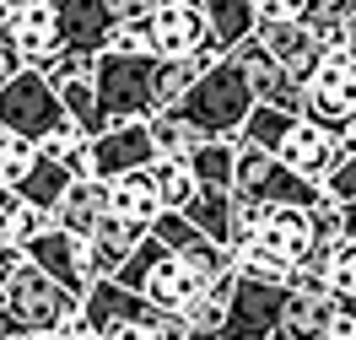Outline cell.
Returning <instances> with one entry per match:
<instances>
[{
    "label": "cell",
    "instance_id": "1",
    "mask_svg": "<svg viewBox=\"0 0 356 340\" xmlns=\"http://www.w3.org/2000/svg\"><path fill=\"white\" fill-rule=\"evenodd\" d=\"M0 335H87V297L54 286L44 270H27L6 286V314H0Z\"/></svg>",
    "mask_w": 356,
    "mask_h": 340
},
{
    "label": "cell",
    "instance_id": "2",
    "mask_svg": "<svg viewBox=\"0 0 356 340\" xmlns=\"http://www.w3.org/2000/svg\"><path fill=\"white\" fill-rule=\"evenodd\" d=\"M173 113L184 124H195L205 140H238L248 113H254V92H248L243 70L232 65V60H222V65H211L195 87L178 97Z\"/></svg>",
    "mask_w": 356,
    "mask_h": 340
},
{
    "label": "cell",
    "instance_id": "3",
    "mask_svg": "<svg viewBox=\"0 0 356 340\" xmlns=\"http://www.w3.org/2000/svg\"><path fill=\"white\" fill-rule=\"evenodd\" d=\"M113 281H119L124 292L146 297L156 314H173V318H184V314H189V308H195V302L205 297V281L189 270V265H184L178 254L162 249L152 232H146V243L130 254V265L113 275Z\"/></svg>",
    "mask_w": 356,
    "mask_h": 340
},
{
    "label": "cell",
    "instance_id": "4",
    "mask_svg": "<svg viewBox=\"0 0 356 340\" xmlns=\"http://www.w3.org/2000/svg\"><path fill=\"white\" fill-rule=\"evenodd\" d=\"M0 130L6 136H22L27 146H49V140H60L76 124L65 119L60 92L49 87L38 70H22V76L0 81Z\"/></svg>",
    "mask_w": 356,
    "mask_h": 340
},
{
    "label": "cell",
    "instance_id": "5",
    "mask_svg": "<svg viewBox=\"0 0 356 340\" xmlns=\"http://www.w3.org/2000/svg\"><path fill=\"white\" fill-rule=\"evenodd\" d=\"M156 60H130V54H97L92 60V92L108 124H146L156 113Z\"/></svg>",
    "mask_w": 356,
    "mask_h": 340
},
{
    "label": "cell",
    "instance_id": "6",
    "mask_svg": "<svg viewBox=\"0 0 356 340\" xmlns=\"http://www.w3.org/2000/svg\"><path fill=\"white\" fill-rule=\"evenodd\" d=\"M238 195L259 205H297V211H324V189L308 179H297L281 157L270 152H254V146H238Z\"/></svg>",
    "mask_w": 356,
    "mask_h": 340
},
{
    "label": "cell",
    "instance_id": "7",
    "mask_svg": "<svg viewBox=\"0 0 356 340\" xmlns=\"http://www.w3.org/2000/svg\"><path fill=\"white\" fill-rule=\"evenodd\" d=\"M302 119L318 124V130H330V136H340L356 119V65L346 54L318 60V70L302 81Z\"/></svg>",
    "mask_w": 356,
    "mask_h": 340
},
{
    "label": "cell",
    "instance_id": "8",
    "mask_svg": "<svg viewBox=\"0 0 356 340\" xmlns=\"http://www.w3.org/2000/svg\"><path fill=\"white\" fill-rule=\"evenodd\" d=\"M173 314H156L146 297L124 292L119 281H92L87 286V340H119L124 330H168Z\"/></svg>",
    "mask_w": 356,
    "mask_h": 340
},
{
    "label": "cell",
    "instance_id": "9",
    "mask_svg": "<svg viewBox=\"0 0 356 340\" xmlns=\"http://www.w3.org/2000/svg\"><path fill=\"white\" fill-rule=\"evenodd\" d=\"M291 286H270V281H254V275H238V292L227 302L222 335L216 340H275L281 330V314H286Z\"/></svg>",
    "mask_w": 356,
    "mask_h": 340
},
{
    "label": "cell",
    "instance_id": "10",
    "mask_svg": "<svg viewBox=\"0 0 356 340\" xmlns=\"http://www.w3.org/2000/svg\"><path fill=\"white\" fill-rule=\"evenodd\" d=\"M140 168H156V146L146 124H108L92 140V179L113 184L124 173H140Z\"/></svg>",
    "mask_w": 356,
    "mask_h": 340
},
{
    "label": "cell",
    "instance_id": "11",
    "mask_svg": "<svg viewBox=\"0 0 356 340\" xmlns=\"http://www.w3.org/2000/svg\"><path fill=\"white\" fill-rule=\"evenodd\" d=\"M146 232H152V227L130 222V216H108V222L81 243V275H87V286L92 281H113V275L130 265V254L146 243Z\"/></svg>",
    "mask_w": 356,
    "mask_h": 340
},
{
    "label": "cell",
    "instance_id": "12",
    "mask_svg": "<svg viewBox=\"0 0 356 340\" xmlns=\"http://www.w3.org/2000/svg\"><path fill=\"white\" fill-rule=\"evenodd\" d=\"M0 38H6V44L22 54V65H27V70H38L49 54H60V17H54V6L22 0V6H11V11H6Z\"/></svg>",
    "mask_w": 356,
    "mask_h": 340
},
{
    "label": "cell",
    "instance_id": "13",
    "mask_svg": "<svg viewBox=\"0 0 356 340\" xmlns=\"http://www.w3.org/2000/svg\"><path fill=\"white\" fill-rule=\"evenodd\" d=\"M227 60L243 70V81H248V92H254V103H265V108H286V113H302V87H297L286 70H281V65L265 54V49H259V38L238 44Z\"/></svg>",
    "mask_w": 356,
    "mask_h": 340
},
{
    "label": "cell",
    "instance_id": "14",
    "mask_svg": "<svg viewBox=\"0 0 356 340\" xmlns=\"http://www.w3.org/2000/svg\"><path fill=\"white\" fill-rule=\"evenodd\" d=\"M211 49V27H205L200 6H156L152 11V54L156 60H195Z\"/></svg>",
    "mask_w": 356,
    "mask_h": 340
},
{
    "label": "cell",
    "instance_id": "15",
    "mask_svg": "<svg viewBox=\"0 0 356 340\" xmlns=\"http://www.w3.org/2000/svg\"><path fill=\"white\" fill-rule=\"evenodd\" d=\"M54 17H60V49H76L87 60L108 54V38L119 33L108 0H60Z\"/></svg>",
    "mask_w": 356,
    "mask_h": 340
},
{
    "label": "cell",
    "instance_id": "16",
    "mask_svg": "<svg viewBox=\"0 0 356 340\" xmlns=\"http://www.w3.org/2000/svg\"><path fill=\"white\" fill-rule=\"evenodd\" d=\"M275 157L286 162L297 179H308V184H318V189H324V179L340 168V140H334L330 130L308 124V119H297V124H291V136H286V146H281Z\"/></svg>",
    "mask_w": 356,
    "mask_h": 340
},
{
    "label": "cell",
    "instance_id": "17",
    "mask_svg": "<svg viewBox=\"0 0 356 340\" xmlns=\"http://www.w3.org/2000/svg\"><path fill=\"white\" fill-rule=\"evenodd\" d=\"M275 340H340V297L334 292H291Z\"/></svg>",
    "mask_w": 356,
    "mask_h": 340
},
{
    "label": "cell",
    "instance_id": "18",
    "mask_svg": "<svg viewBox=\"0 0 356 340\" xmlns=\"http://www.w3.org/2000/svg\"><path fill=\"white\" fill-rule=\"evenodd\" d=\"M108 216H113V200H108V184H103V179H76L65 189V200L54 205V227L70 232L76 243H87Z\"/></svg>",
    "mask_w": 356,
    "mask_h": 340
},
{
    "label": "cell",
    "instance_id": "19",
    "mask_svg": "<svg viewBox=\"0 0 356 340\" xmlns=\"http://www.w3.org/2000/svg\"><path fill=\"white\" fill-rule=\"evenodd\" d=\"M254 38H259V49L286 70L297 87L318 70V49H313V38H308V27H302V22H259Z\"/></svg>",
    "mask_w": 356,
    "mask_h": 340
},
{
    "label": "cell",
    "instance_id": "20",
    "mask_svg": "<svg viewBox=\"0 0 356 340\" xmlns=\"http://www.w3.org/2000/svg\"><path fill=\"white\" fill-rule=\"evenodd\" d=\"M254 249L275 254V259H286L291 270H297V259L313 249V211L270 205V216H265V227H259V238H254Z\"/></svg>",
    "mask_w": 356,
    "mask_h": 340
},
{
    "label": "cell",
    "instance_id": "21",
    "mask_svg": "<svg viewBox=\"0 0 356 340\" xmlns=\"http://www.w3.org/2000/svg\"><path fill=\"white\" fill-rule=\"evenodd\" d=\"M27 259H33V270H44L54 286H65V292L87 297V275H81V243L70 238V232H60V227H49L44 238L27 249Z\"/></svg>",
    "mask_w": 356,
    "mask_h": 340
},
{
    "label": "cell",
    "instance_id": "22",
    "mask_svg": "<svg viewBox=\"0 0 356 340\" xmlns=\"http://www.w3.org/2000/svg\"><path fill=\"white\" fill-rule=\"evenodd\" d=\"M200 11H205V27H211V49H216L222 60L259 33L254 0H200Z\"/></svg>",
    "mask_w": 356,
    "mask_h": 340
},
{
    "label": "cell",
    "instance_id": "23",
    "mask_svg": "<svg viewBox=\"0 0 356 340\" xmlns=\"http://www.w3.org/2000/svg\"><path fill=\"white\" fill-rule=\"evenodd\" d=\"M108 200H113V216H130V222H140V227H152L156 216H162V200H156L152 168L113 179V184H108Z\"/></svg>",
    "mask_w": 356,
    "mask_h": 340
},
{
    "label": "cell",
    "instance_id": "24",
    "mask_svg": "<svg viewBox=\"0 0 356 340\" xmlns=\"http://www.w3.org/2000/svg\"><path fill=\"white\" fill-rule=\"evenodd\" d=\"M189 173H195L200 189L232 195V189H238V140H205L200 152L189 157Z\"/></svg>",
    "mask_w": 356,
    "mask_h": 340
},
{
    "label": "cell",
    "instance_id": "25",
    "mask_svg": "<svg viewBox=\"0 0 356 340\" xmlns=\"http://www.w3.org/2000/svg\"><path fill=\"white\" fill-rule=\"evenodd\" d=\"M146 130H152L156 162H189L205 146V136L195 130V124H184L173 108H168V113H152V119H146Z\"/></svg>",
    "mask_w": 356,
    "mask_h": 340
},
{
    "label": "cell",
    "instance_id": "26",
    "mask_svg": "<svg viewBox=\"0 0 356 340\" xmlns=\"http://www.w3.org/2000/svg\"><path fill=\"white\" fill-rule=\"evenodd\" d=\"M70 173H65V162H54V157H33V168H27V179L17 184V200H27V205H44V211H54V205L65 200V189H70Z\"/></svg>",
    "mask_w": 356,
    "mask_h": 340
},
{
    "label": "cell",
    "instance_id": "27",
    "mask_svg": "<svg viewBox=\"0 0 356 340\" xmlns=\"http://www.w3.org/2000/svg\"><path fill=\"white\" fill-rule=\"evenodd\" d=\"M302 113H286V108H265V103H254V113H248V124H243V136H238V146H254V152H281L291 136V124H297Z\"/></svg>",
    "mask_w": 356,
    "mask_h": 340
},
{
    "label": "cell",
    "instance_id": "28",
    "mask_svg": "<svg viewBox=\"0 0 356 340\" xmlns=\"http://www.w3.org/2000/svg\"><path fill=\"white\" fill-rule=\"evenodd\" d=\"M60 103H65V119H70V124H76L87 140H97L103 130H108V119H103V108H97V92H92V76L65 81V87H60Z\"/></svg>",
    "mask_w": 356,
    "mask_h": 340
},
{
    "label": "cell",
    "instance_id": "29",
    "mask_svg": "<svg viewBox=\"0 0 356 340\" xmlns=\"http://www.w3.org/2000/svg\"><path fill=\"white\" fill-rule=\"evenodd\" d=\"M152 179H156V200H162V211H189L195 195H200V184H195V173H189V162H156Z\"/></svg>",
    "mask_w": 356,
    "mask_h": 340
},
{
    "label": "cell",
    "instance_id": "30",
    "mask_svg": "<svg viewBox=\"0 0 356 340\" xmlns=\"http://www.w3.org/2000/svg\"><path fill=\"white\" fill-rule=\"evenodd\" d=\"M227 211H232V195H222V189H200V195H195V205H189L184 216L200 227L211 243H227Z\"/></svg>",
    "mask_w": 356,
    "mask_h": 340
},
{
    "label": "cell",
    "instance_id": "31",
    "mask_svg": "<svg viewBox=\"0 0 356 340\" xmlns=\"http://www.w3.org/2000/svg\"><path fill=\"white\" fill-rule=\"evenodd\" d=\"M152 238H156V243H162L168 254H178V259H184L189 249H200V243H205V232L189 222L184 211H162V216L152 222Z\"/></svg>",
    "mask_w": 356,
    "mask_h": 340
},
{
    "label": "cell",
    "instance_id": "32",
    "mask_svg": "<svg viewBox=\"0 0 356 340\" xmlns=\"http://www.w3.org/2000/svg\"><path fill=\"white\" fill-rule=\"evenodd\" d=\"M49 227H54V211L17 200V205H11V216H6V243H22V249H33Z\"/></svg>",
    "mask_w": 356,
    "mask_h": 340
},
{
    "label": "cell",
    "instance_id": "33",
    "mask_svg": "<svg viewBox=\"0 0 356 340\" xmlns=\"http://www.w3.org/2000/svg\"><path fill=\"white\" fill-rule=\"evenodd\" d=\"M33 157H38V146H27L22 136H6V130H0V184H6L11 195H17V184L27 179Z\"/></svg>",
    "mask_w": 356,
    "mask_h": 340
},
{
    "label": "cell",
    "instance_id": "34",
    "mask_svg": "<svg viewBox=\"0 0 356 340\" xmlns=\"http://www.w3.org/2000/svg\"><path fill=\"white\" fill-rule=\"evenodd\" d=\"M324 281H330L334 297H356V243H351V238H340V243H334Z\"/></svg>",
    "mask_w": 356,
    "mask_h": 340
},
{
    "label": "cell",
    "instance_id": "35",
    "mask_svg": "<svg viewBox=\"0 0 356 340\" xmlns=\"http://www.w3.org/2000/svg\"><path fill=\"white\" fill-rule=\"evenodd\" d=\"M38 76H44L49 87L60 92L65 81H81V76H92V60H87V54H76V49H60V54H49L44 65H38Z\"/></svg>",
    "mask_w": 356,
    "mask_h": 340
},
{
    "label": "cell",
    "instance_id": "36",
    "mask_svg": "<svg viewBox=\"0 0 356 340\" xmlns=\"http://www.w3.org/2000/svg\"><path fill=\"white\" fill-rule=\"evenodd\" d=\"M108 54H130V60H156L152 54V17H140V22L119 27L108 38Z\"/></svg>",
    "mask_w": 356,
    "mask_h": 340
},
{
    "label": "cell",
    "instance_id": "37",
    "mask_svg": "<svg viewBox=\"0 0 356 340\" xmlns=\"http://www.w3.org/2000/svg\"><path fill=\"white\" fill-rule=\"evenodd\" d=\"M308 38L318 49V60H334V54H346V22H334V17H308Z\"/></svg>",
    "mask_w": 356,
    "mask_h": 340
},
{
    "label": "cell",
    "instance_id": "38",
    "mask_svg": "<svg viewBox=\"0 0 356 340\" xmlns=\"http://www.w3.org/2000/svg\"><path fill=\"white\" fill-rule=\"evenodd\" d=\"M324 200L330 205H351L356 200V157H340V168L324 179Z\"/></svg>",
    "mask_w": 356,
    "mask_h": 340
},
{
    "label": "cell",
    "instance_id": "39",
    "mask_svg": "<svg viewBox=\"0 0 356 340\" xmlns=\"http://www.w3.org/2000/svg\"><path fill=\"white\" fill-rule=\"evenodd\" d=\"M259 22H308V0H254Z\"/></svg>",
    "mask_w": 356,
    "mask_h": 340
},
{
    "label": "cell",
    "instance_id": "40",
    "mask_svg": "<svg viewBox=\"0 0 356 340\" xmlns=\"http://www.w3.org/2000/svg\"><path fill=\"white\" fill-rule=\"evenodd\" d=\"M27 270H33L27 249H22V243H6V238H0V292H6L17 275H27Z\"/></svg>",
    "mask_w": 356,
    "mask_h": 340
},
{
    "label": "cell",
    "instance_id": "41",
    "mask_svg": "<svg viewBox=\"0 0 356 340\" xmlns=\"http://www.w3.org/2000/svg\"><path fill=\"white\" fill-rule=\"evenodd\" d=\"M308 17H334V22H351V0H308Z\"/></svg>",
    "mask_w": 356,
    "mask_h": 340
},
{
    "label": "cell",
    "instance_id": "42",
    "mask_svg": "<svg viewBox=\"0 0 356 340\" xmlns=\"http://www.w3.org/2000/svg\"><path fill=\"white\" fill-rule=\"evenodd\" d=\"M22 54H17V49L6 44V38H0V81H11V76H22Z\"/></svg>",
    "mask_w": 356,
    "mask_h": 340
},
{
    "label": "cell",
    "instance_id": "43",
    "mask_svg": "<svg viewBox=\"0 0 356 340\" xmlns=\"http://www.w3.org/2000/svg\"><path fill=\"white\" fill-rule=\"evenodd\" d=\"M340 232L356 243V200H351V205H340Z\"/></svg>",
    "mask_w": 356,
    "mask_h": 340
},
{
    "label": "cell",
    "instance_id": "44",
    "mask_svg": "<svg viewBox=\"0 0 356 340\" xmlns=\"http://www.w3.org/2000/svg\"><path fill=\"white\" fill-rule=\"evenodd\" d=\"M346 60L356 65V22H346Z\"/></svg>",
    "mask_w": 356,
    "mask_h": 340
},
{
    "label": "cell",
    "instance_id": "45",
    "mask_svg": "<svg viewBox=\"0 0 356 340\" xmlns=\"http://www.w3.org/2000/svg\"><path fill=\"white\" fill-rule=\"evenodd\" d=\"M11 205H17V195H11L6 184H0V211H6V216H11Z\"/></svg>",
    "mask_w": 356,
    "mask_h": 340
},
{
    "label": "cell",
    "instance_id": "46",
    "mask_svg": "<svg viewBox=\"0 0 356 340\" xmlns=\"http://www.w3.org/2000/svg\"><path fill=\"white\" fill-rule=\"evenodd\" d=\"M156 6H200V0H156Z\"/></svg>",
    "mask_w": 356,
    "mask_h": 340
},
{
    "label": "cell",
    "instance_id": "47",
    "mask_svg": "<svg viewBox=\"0 0 356 340\" xmlns=\"http://www.w3.org/2000/svg\"><path fill=\"white\" fill-rule=\"evenodd\" d=\"M49 340H87V335H49Z\"/></svg>",
    "mask_w": 356,
    "mask_h": 340
},
{
    "label": "cell",
    "instance_id": "48",
    "mask_svg": "<svg viewBox=\"0 0 356 340\" xmlns=\"http://www.w3.org/2000/svg\"><path fill=\"white\" fill-rule=\"evenodd\" d=\"M17 6H22V0H17ZM38 6H60V0H38Z\"/></svg>",
    "mask_w": 356,
    "mask_h": 340
},
{
    "label": "cell",
    "instance_id": "49",
    "mask_svg": "<svg viewBox=\"0 0 356 340\" xmlns=\"http://www.w3.org/2000/svg\"><path fill=\"white\" fill-rule=\"evenodd\" d=\"M0 238H6V211H0Z\"/></svg>",
    "mask_w": 356,
    "mask_h": 340
},
{
    "label": "cell",
    "instance_id": "50",
    "mask_svg": "<svg viewBox=\"0 0 356 340\" xmlns=\"http://www.w3.org/2000/svg\"><path fill=\"white\" fill-rule=\"evenodd\" d=\"M0 340H27V335H0Z\"/></svg>",
    "mask_w": 356,
    "mask_h": 340
},
{
    "label": "cell",
    "instance_id": "51",
    "mask_svg": "<svg viewBox=\"0 0 356 340\" xmlns=\"http://www.w3.org/2000/svg\"><path fill=\"white\" fill-rule=\"evenodd\" d=\"M0 6H6V11H11V6H17V0H0Z\"/></svg>",
    "mask_w": 356,
    "mask_h": 340
},
{
    "label": "cell",
    "instance_id": "52",
    "mask_svg": "<svg viewBox=\"0 0 356 340\" xmlns=\"http://www.w3.org/2000/svg\"><path fill=\"white\" fill-rule=\"evenodd\" d=\"M0 314H6V292H0Z\"/></svg>",
    "mask_w": 356,
    "mask_h": 340
},
{
    "label": "cell",
    "instance_id": "53",
    "mask_svg": "<svg viewBox=\"0 0 356 340\" xmlns=\"http://www.w3.org/2000/svg\"><path fill=\"white\" fill-rule=\"evenodd\" d=\"M351 22H356V0H351Z\"/></svg>",
    "mask_w": 356,
    "mask_h": 340
},
{
    "label": "cell",
    "instance_id": "54",
    "mask_svg": "<svg viewBox=\"0 0 356 340\" xmlns=\"http://www.w3.org/2000/svg\"><path fill=\"white\" fill-rule=\"evenodd\" d=\"M0 17H6V6H0Z\"/></svg>",
    "mask_w": 356,
    "mask_h": 340
},
{
    "label": "cell",
    "instance_id": "55",
    "mask_svg": "<svg viewBox=\"0 0 356 340\" xmlns=\"http://www.w3.org/2000/svg\"><path fill=\"white\" fill-rule=\"evenodd\" d=\"M0 27H6V17H0Z\"/></svg>",
    "mask_w": 356,
    "mask_h": 340
}]
</instances>
